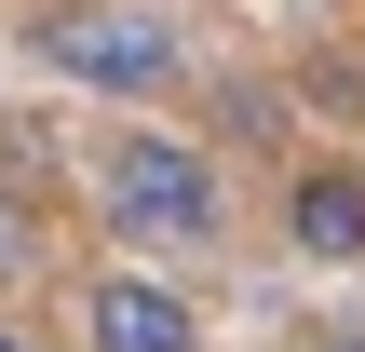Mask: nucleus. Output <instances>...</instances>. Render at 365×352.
Listing matches in <instances>:
<instances>
[{
  "instance_id": "0eeeda50",
  "label": "nucleus",
  "mask_w": 365,
  "mask_h": 352,
  "mask_svg": "<svg viewBox=\"0 0 365 352\" xmlns=\"http://www.w3.org/2000/svg\"><path fill=\"white\" fill-rule=\"evenodd\" d=\"M312 352H365V326H352V339H312Z\"/></svg>"
},
{
  "instance_id": "7ed1b4c3",
  "label": "nucleus",
  "mask_w": 365,
  "mask_h": 352,
  "mask_svg": "<svg viewBox=\"0 0 365 352\" xmlns=\"http://www.w3.org/2000/svg\"><path fill=\"white\" fill-rule=\"evenodd\" d=\"M81 352H203V312L163 271H95L81 285Z\"/></svg>"
},
{
  "instance_id": "423d86ee",
  "label": "nucleus",
  "mask_w": 365,
  "mask_h": 352,
  "mask_svg": "<svg viewBox=\"0 0 365 352\" xmlns=\"http://www.w3.org/2000/svg\"><path fill=\"white\" fill-rule=\"evenodd\" d=\"M0 352H41V339H27V326H0Z\"/></svg>"
},
{
  "instance_id": "f03ea898",
  "label": "nucleus",
  "mask_w": 365,
  "mask_h": 352,
  "mask_svg": "<svg viewBox=\"0 0 365 352\" xmlns=\"http://www.w3.org/2000/svg\"><path fill=\"white\" fill-rule=\"evenodd\" d=\"M27 54L54 81H95V95H176L190 81V41L149 0H54V14H27Z\"/></svg>"
},
{
  "instance_id": "f257e3e1",
  "label": "nucleus",
  "mask_w": 365,
  "mask_h": 352,
  "mask_svg": "<svg viewBox=\"0 0 365 352\" xmlns=\"http://www.w3.org/2000/svg\"><path fill=\"white\" fill-rule=\"evenodd\" d=\"M95 231H108L122 258H217V231H230V176H217L190 136L122 122V136L95 149Z\"/></svg>"
},
{
  "instance_id": "39448f33",
  "label": "nucleus",
  "mask_w": 365,
  "mask_h": 352,
  "mask_svg": "<svg viewBox=\"0 0 365 352\" xmlns=\"http://www.w3.org/2000/svg\"><path fill=\"white\" fill-rule=\"evenodd\" d=\"M14 285H41V203L27 190H0V298Z\"/></svg>"
},
{
  "instance_id": "20e7f679",
  "label": "nucleus",
  "mask_w": 365,
  "mask_h": 352,
  "mask_svg": "<svg viewBox=\"0 0 365 352\" xmlns=\"http://www.w3.org/2000/svg\"><path fill=\"white\" fill-rule=\"evenodd\" d=\"M284 244L312 271H352L365 258V163H298L284 176Z\"/></svg>"
}]
</instances>
